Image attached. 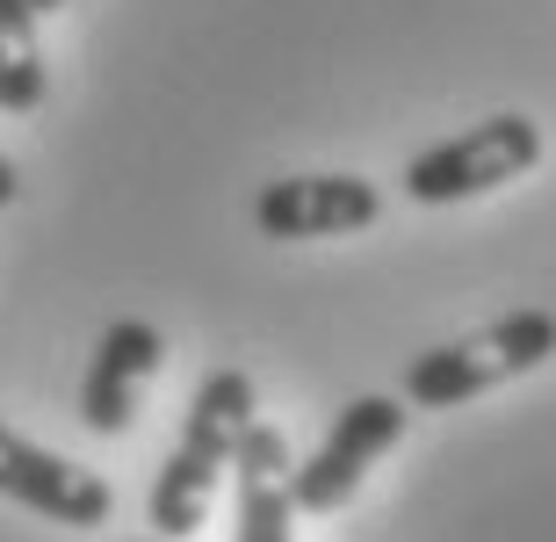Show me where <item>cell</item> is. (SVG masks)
Returning a JSON list of instances; mask_svg holds the SVG:
<instances>
[{"instance_id": "cell-4", "label": "cell", "mask_w": 556, "mask_h": 542, "mask_svg": "<svg viewBox=\"0 0 556 542\" xmlns=\"http://www.w3.org/2000/svg\"><path fill=\"white\" fill-rule=\"evenodd\" d=\"M397 441H405V405L383 391L354 398L348 413L332 419V434L318 441V456L296 463L289 470V492H296V514H311V521H326V514H340V506L362 492V478H369L376 456H391Z\"/></svg>"}, {"instance_id": "cell-10", "label": "cell", "mask_w": 556, "mask_h": 542, "mask_svg": "<svg viewBox=\"0 0 556 542\" xmlns=\"http://www.w3.org/2000/svg\"><path fill=\"white\" fill-rule=\"evenodd\" d=\"M15 196H22V181H15V160H8V152H0V210L15 203Z\"/></svg>"}, {"instance_id": "cell-2", "label": "cell", "mask_w": 556, "mask_h": 542, "mask_svg": "<svg viewBox=\"0 0 556 542\" xmlns=\"http://www.w3.org/2000/svg\"><path fill=\"white\" fill-rule=\"evenodd\" d=\"M549 355H556V318L528 304V312H506V318H492V326H477V333L441 340V348L413 355L405 398L427 405V413H448L463 398H484V391H498V383H514V376L542 369Z\"/></svg>"}, {"instance_id": "cell-6", "label": "cell", "mask_w": 556, "mask_h": 542, "mask_svg": "<svg viewBox=\"0 0 556 542\" xmlns=\"http://www.w3.org/2000/svg\"><path fill=\"white\" fill-rule=\"evenodd\" d=\"M0 500L29 506L59 528H102L116 492H109L94 470H80L73 456H51L37 441H22L15 427H0Z\"/></svg>"}, {"instance_id": "cell-5", "label": "cell", "mask_w": 556, "mask_h": 542, "mask_svg": "<svg viewBox=\"0 0 556 542\" xmlns=\"http://www.w3.org/2000/svg\"><path fill=\"white\" fill-rule=\"evenodd\" d=\"M383 217V188L362 174H289L253 196L261 239H348Z\"/></svg>"}, {"instance_id": "cell-9", "label": "cell", "mask_w": 556, "mask_h": 542, "mask_svg": "<svg viewBox=\"0 0 556 542\" xmlns=\"http://www.w3.org/2000/svg\"><path fill=\"white\" fill-rule=\"evenodd\" d=\"M43 43H37V8L29 0H0V109L8 116H37L43 109Z\"/></svg>"}, {"instance_id": "cell-8", "label": "cell", "mask_w": 556, "mask_h": 542, "mask_svg": "<svg viewBox=\"0 0 556 542\" xmlns=\"http://www.w3.org/2000/svg\"><path fill=\"white\" fill-rule=\"evenodd\" d=\"M289 456L282 427L253 419L239 434V456H231V478H239V528L231 542H296V492H289Z\"/></svg>"}, {"instance_id": "cell-1", "label": "cell", "mask_w": 556, "mask_h": 542, "mask_svg": "<svg viewBox=\"0 0 556 542\" xmlns=\"http://www.w3.org/2000/svg\"><path fill=\"white\" fill-rule=\"evenodd\" d=\"M261 405H253V376L247 369H210L188 398V427L174 441V456L160 463L152 478V500H144V521L152 535L181 542L210 521V500H217V478H231V456H239V434H247Z\"/></svg>"}, {"instance_id": "cell-11", "label": "cell", "mask_w": 556, "mask_h": 542, "mask_svg": "<svg viewBox=\"0 0 556 542\" xmlns=\"http://www.w3.org/2000/svg\"><path fill=\"white\" fill-rule=\"evenodd\" d=\"M29 8H37V15H51V8H65V0H29Z\"/></svg>"}, {"instance_id": "cell-3", "label": "cell", "mask_w": 556, "mask_h": 542, "mask_svg": "<svg viewBox=\"0 0 556 542\" xmlns=\"http://www.w3.org/2000/svg\"><path fill=\"white\" fill-rule=\"evenodd\" d=\"M535 160H542V124L506 109V116H484V124L455 130V138L419 152L413 167H405V196L427 210L470 203V196H492V188L535 174Z\"/></svg>"}, {"instance_id": "cell-7", "label": "cell", "mask_w": 556, "mask_h": 542, "mask_svg": "<svg viewBox=\"0 0 556 542\" xmlns=\"http://www.w3.org/2000/svg\"><path fill=\"white\" fill-rule=\"evenodd\" d=\"M160 362H166L160 326L109 318L102 340H94V362H87V383H80V419L94 434H124L130 419H138V391L160 376Z\"/></svg>"}, {"instance_id": "cell-12", "label": "cell", "mask_w": 556, "mask_h": 542, "mask_svg": "<svg viewBox=\"0 0 556 542\" xmlns=\"http://www.w3.org/2000/svg\"><path fill=\"white\" fill-rule=\"evenodd\" d=\"M152 542H166V535H152Z\"/></svg>"}]
</instances>
